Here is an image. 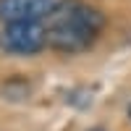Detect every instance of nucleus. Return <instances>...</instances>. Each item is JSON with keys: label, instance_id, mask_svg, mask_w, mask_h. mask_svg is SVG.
<instances>
[{"label": "nucleus", "instance_id": "39448f33", "mask_svg": "<svg viewBox=\"0 0 131 131\" xmlns=\"http://www.w3.org/2000/svg\"><path fill=\"white\" fill-rule=\"evenodd\" d=\"M89 131H105V128H89Z\"/></svg>", "mask_w": 131, "mask_h": 131}, {"label": "nucleus", "instance_id": "f03ea898", "mask_svg": "<svg viewBox=\"0 0 131 131\" xmlns=\"http://www.w3.org/2000/svg\"><path fill=\"white\" fill-rule=\"evenodd\" d=\"M47 45V31L39 21H13L0 31V47L13 55H34Z\"/></svg>", "mask_w": 131, "mask_h": 131}, {"label": "nucleus", "instance_id": "20e7f679", "mask_svg": "<svg viewBox=\"0 0 131 131\" xmlns=\"http://www.w3.org/2000/svg\"><path fill=\"white\" fill-rule=\"evenodd\" d=\"M0 94H3V100H8V102H24L31 94V84L24 79V76H10V79L3 81Z\"/></svg>", "mask_w": 131, "mask_h": 131}, {"label": "nucleus", "instance_id": "423d86ee", "mask_svg": "<svg viewBox=\"0 0 131 131\" xmlns=\"http://www.w3.org/2000/svg\"><path fill=\"white\" fill-rule=\"evenodd\" d=\"M128 118H131V105H128Z\"/></svg>", "mask_w": 131, "mask_h": 131}, {"label": "nucleus", "instance_id": "f257e3e1", "mask_svg": "<svg viewBox=\"0 0 131 131\" xmlns=\"http://www.w3.org/2000/svg\"><path fill=\"white\" fill-rule=\"evenodd\" d=\"M60 13H63V18L47 29V45L60 50V52L86 50L105 24L100 10L84 5V3H71L68 0Z\"/></svg>", "mask_w": 131, "mask_h": 131}, {"label": "nucleus", "instance_id": "7ed1b4c3", "mask_svg": "<svg viewBox=\"0 0 131 131\" xmlns=\"http://www.w3.org/2000/svg\"><path fill=\"white\" fill-rule=\"evenodd\" d=\"M68 0H0V21H42L58 16Z\"/></svg>", "mask_w": 131, "mask_h": 131}]
</instances>
